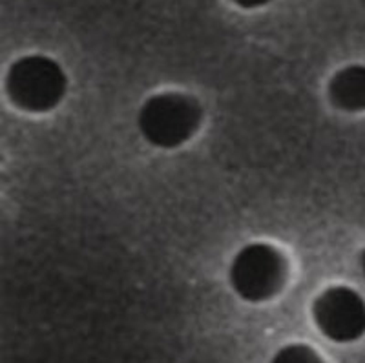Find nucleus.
I'll use <instances>...</instances> for the list:
<instances>
[{
  "instance_id": "nucleus-7",
  "label": "nucleus",
  "mask_w": 365,
  "mask_h": 363,
  "mask_svg": "<svg viewBox=\"0 0 365 363\" xmlns=\"http://www.w3.org/2000/svg\"><path fill=\"white\" fill-rule=\"evenodd\" d=\"M237 6L241 8H247V9H252V8H259V6H265L269 0H234Z\"/></svg>"
},
{
  "instance_id": "nucleus-3",
  "label": "nucleus",
  "mask_w": 365,
  "mask_h": 363,
  "mask_svg": "<svg viewBox=\"0 0 365 363\" xmlns=\"http://www.w3.org/2000/svg\"><path fill=\"white\" fill-rule=\"evenodd\" d=\"M283 281V256L265 243H250L241 248L230 267V283L247 302H265L282 289Z\"/></svg>"
},
{
  "instance_id": "nucleus-6",
  "label": "nucleus",
  "mask_w": 365,
  "mask_h": 363,
  "mask_svg": "<svg viewBox=\"0 0 365 363\" xmlns=\"http://www.w3.org/2000/svg\"><path fill=\"white\" fill-rule=\"evenodd\" d=\"M270 363H324L318 352H314L307 345H287L278 354L274 356Z\"/></svg>"
},
{
  "instance_id": "nucleus-4",
  "label": "nucleus",
  "mask_w": 365,
  "mask_h": 363,
  "mask_svg": "<svg viewBox=\"0 0 365 363\" xmlns=\"http://www.w3.org/2000/svg\"><path fill=\"white\" fill-rule=\"evenodd\" d=\"M314 322L329 339L349 343L365 334V302L349 287L325 290L312 307Z\"/></svg>"
},
{
  "instance_id": "nucleus-1",
  "label": "nucleus",
  "mask_w": 365,
  "mask_h": 363,
  "mask_svg": "<svg viewBox=\"0 0 365 363\" xmlns=\"http://www.w3.org/2000/svg\"><path fill=\"white\" fill-rule=\"evenodd\" d=\"M201 106L182 93H161L143 104L137 124L150 145L175 148L200 128Z\"/></svg>"
},
{
  "instance_id": "nucleus-8",
  "label": "nucleus",
  "mask_w": 365,
  "mask_h": 363,
  "mask_svg": "<svg viewBox=\"0 0 365 363\" xmlns=\"http://www.w3.org/2000/svg\"><path fill=\"white\" fill-rule=\"evenodd\" d=\"M360 263H361V270H364V276H365V248H364V252H361Z\"/></svg>"
},
{
  "instance_id": "nucleus-2",
  "label": "nucleus",
  "mask_w": 365,
  "mask_h": 363,
  "mask_svg": "<svg viewBox=\"0 0 365 363\" xmlns=\"http://www.w3.org/2000/svg\"><path fill=\"white\" fill-rule=\"evenodd\" d=\"M66 86L63 68L44 55L19 58L6 78L9 99L28 112H48L55 108L63 101Z\"/></svg>"
},
{
  "instance_id": "nucleus-5",
  "label": "nucleus",
  "mask_w": 365,
  "mask_h": 363,
  "mask_svg": "<svg viewBox=\"0 0 365 363\" xmlns=\"http://www.w3.org/2000/svg\"><path fill=\"white\" fill-rule=\"evenodd\" d=\"M329 96L345 112L365 110V66H349L338 71L329 84Z\"/></svg>"
}]
</instances>
